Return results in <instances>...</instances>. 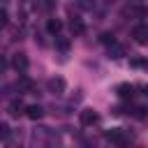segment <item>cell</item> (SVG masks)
<instances>
[{
  "mask_svg": "<svg viewBox=\"0 0 148 148\" xmlns=\"http://www.w3.org/2000/svg\"><path fill=\"white\" fill-rule=\"evenodd\" d=\"M12 67H14L18 74H25V72H28V67H30L28 56H25V53H14V58H12Z\"/></svg>",
  "mask_w": 148,
  "mask_h": 148,
  "instance_id": "obj_1",
  "label": "cell"
},
{
  "mask_svg": "<svg viewBox=\"0 0 148 148\" xmlns=\"http://www.w3.org/2000/svg\"><path fill=\"white\" fill-rule=\"evenodd\" d=\"M46 88H49V92H53V95H62L65 88H67V83H65L62 76H51V79L46 81Z\"/></svg>",
  "mask_w": 148,
  "mask_h": 148,
  "instance_id": "obj_2",
  "label": "cell"
},
{
  "mask_svg": "<svg viewBox=\"0 0 148 148\" xmlns=\"http://www.w3.org/2000/svg\"><path fill=\"white\" fill-rule=\"evenodd\" d=\"M97 120H99V116H97V111H92V109H83V111L79 113V123H81L83 127H92Z\"/></svg>",
  "mask_w": 148,
  "mask_h": 148,
  "instance_id": "obj_3",
  "label": "cell"
},
{
  "mask_svg": "<svg viewBox=\"0 0 148 148\" xmlns=\"http://www.w3.org/2000/svg\"><path fill=\"white\" fill-rule=\"evenodd\" d=\"M104 136H106V141H111V143H118V146H125V141H127V134H125L123 130H118V127L109 130Z\"/></svg>",
  "mask_w": 148,
  "mask_h": 148,
  "instance_id": "obj_4",
  "label": "cell"
},
{
  "mask_svg": "<svg viewBox=\"0 0 148 148\" xmlns=\"http://www.w3.org/2000/svg\"><path fill=\"white\" fill-rule=\"evenodd\" d=\"M134 90H136V88H134L132 83H118V86H116L118 97H120V99H125V102H130V99L134 97Z\"/></svg>",
  "mask_w": 148,
  "mask_h": 148,
  "instance_id": "obj_5",
  "label": "cell"
},
{
  "mask_svg": "<svg viewBox=\"0 0 148 148\" xmlns=\"http://www.w3.org/2000/svg\"><path fill=\"white\" fill-rule=\"evenodd\" d=\"M132 37H134V42H136V44H148V25H143V23L134 25Z\"/></svg>",
  "mask_w": 148,
  "mask_h": 148,
  "instance_id": "obj_6",
  "label": "cell"
},
{
  "mask_svg": "<svg viewBox=\"0 0 148 148\" xmlns=\"http://www.w3.org/2000/svg\"><path fill=\"white\" fill-rule=\"evenodd\" d=\"M25 116H28L30 120H39V118L44 116V109H42L39 104H30V106H25Z\"/></svg>",
  "mask_w": 148,
  "mask_h": 148,
  "instance_id": "obj_7",
  "label": "cell"
},
{
  "mask_svg": "<svg viewBox=\"0 0 148 148\" xmlns=\"http://www.w3.org/2000/svg\"><path fill=\"white\" fill-rule=\"evenodd\" d=\"M83 30H86V25H83V21H81L79 16L69 18V32H72V35H83Z\"/></svg>",
  "mask_w": 148,
  "mask_h": 148,
  "instance_id": "obj_8",
  "label": "cell"
},
{
  "mask_svg": "<svg viewBox=\"0 0 148 148\" xmlns=\"http://www.w3.org/2000/svg\"><path fill=\"white\" fill-rule=\"evenodd\" d=\"M46 30H49L51 35L58 37L60 30H62V21H60V18H49V21H46Z\"/></svg>",
  "mask_w": 148,
  "mask_h": 148,
  "instance_id": "obj_9",
  "label": "cell"
},
{
  "mask_svg": "<svg viewBox=\"0 0 148 148\" xmlns=\"http://www.w3.org/2000/svg\"><path fill=\"white\" fill-rule=\"evenodd\" d=\"M132 14H134V18L143 21V18H148V7L146 5H132Z\"/></svg>",
  "mask_w": 148,
  "mask_h": 148,
  "instance_id": "obj_10",
  "label": "cell"
},
{
  "mask_svg": "<svg viewBox=\"0 0 148 148\" xmlns=\"http://www.w3.org/2000/svg\"><path fill=\"white\" fill-rule=\"evenodd\" d=\"M123 56H125V49H123V46H120L118 42L109 46V58H113V60H118V58H123Z\"/></svg>",
  "mask_w": 148,
  "mask_h": 148,
  "instance_id": "obj_11",
  "label": "cell"
},
{
  "mask_svg": "<svg viewBox=\"0 0 148 148\" xmlns=\"http://www.w3.org/2000/svg\"><path fill=\"white\" fill-rule=\"evenodd\" d=\"M9 113H12V116H21V113H25L23 102H21V99H14V102L9 104Z\"/></svg>",
  "mask_w": 148,
  "mask_h": 148,
  "instance_id": "obj_12",
  "label": "cell"
},
{
  "mask_svg": "<svg viewBox=\"0 0 148 148\" xmlns=\"http://www.w3.org/2000/svg\"><path fill=\"white\" fill-rule=\"evenodd\" d=\"M18 88H21L23 92H32L35 86H32V81H30L28 76H21V79H18Z\"/></svg>",
  "mask_w": 148,
  "mask_h": 148,
  "instance_id": "obj_13",
  "label": "cell"
},
{
  "mask_svg": "<svg viewBox=\"0 0 148 148\" xmlns=\"http://www.w3.org/2000/svg\"><path fill=\"white\" fill-rule=\"evenodd\" d=\"M56 49L65 53V51L69 49V39H67V37H60V35H58V37H56Z\"/></svg>",
  "mask_w": 148,
  "mask_h": 148,
  "instance_id": "obj_14",
  "label": "cell"
},
{
  "mask_svg": "<svg viewBox=\"0 0 148 148\" xmlns=\"http://www.w3.org/2000/svg\"><path fill=\"white\" fill-rule=\"evenodd\" d=\"M99 42L106 44V46H111V44H116V37H113V32H102L99 35Z\"/></svg>",
  "mask_w": 148,
  "mask_h": 148,
  "instance_id": "obj_15",
  "label": "cell"
},
{
  "mask_svg": "<svg viewBox=\"0 0 148 148\" xmlns=\"http://www.w3.org/2000/svg\"><path fill=\"white\" fill-rule=\"evenodd\" d=\"M134 116L143 120V118H148V109H146V106H136V109H134Z\"/></svg>",
  "mask_w": 148,
  "mask_h": 148,
  "instance_id": "obj_16",
  "label": "cell"
},
{
  "mask_svg": "<svg viewBox=\"0 0 148 148\" xmlns=\"http://www.w3.org/2000/svg\"><path fill=\"white\" fill-rule=\"evenodd\" d=\"M132 67H148V60H143V58H132Z\"/></svg>",
  "mask_w": 148,
  "mask_h": 148,
  "instance_id": "obj_17",
  "label": "cell"
},
{
  "mask_svg": "<svg viewBox=\"0 0 148 148\" xmlns=\"http://www.w3.org/2000/svg\"><path fill=\"white\" fill-rule=\"evenodd\" d=\"M9 136V127H7V123H0V139H7Z\"/></svg>",
  "mask_w": 148,
  "mask_h": 148,
  "instance_id": "obj_18",
  "label": "cell"
},
{
  "mask_svg": "<svg viewBox=\"0 0 148 148\" xmlns=\"http://www.w3.org/2000/svg\"><path fill=\"white\" fill-rule=\"evenodd\" d=\"M7 25V14H5V9L0 7V28H5Z\"/></svg>",
  "mask_w": 148,
  "mask_h": 148,
  "instance_id": "obj_19",
  "label": "cell"
},
{
  "mask_svg": "<svg viewBox=\"0 0 148 148\" xmlns=\"http://www.w3.org/2000/svg\"><path fill=\"white\" fill-rule=\"evenodd\" d=\"M7 67V60H5V56H0V72Z\"/></svg>",
  "mask_w": 148,
  "mask_h": 148,
  "instance_id": "obj_20",
  "label": "cell"
},
{
  "mask_svg": "<svg viewBox=\"0 0 148 148\" xmlns=\"http://www.w3.org/2000/svg\"><path fill=\"white\" fill-rule=\"evenodd\" d=\"M143 95H146V97H148V86H143Z\"/></svg>",
  "mask_w": 148,
  "mask_h": 148,
  "instance_id": "obj_21",
  "label": "cell"
}]
</instances>
